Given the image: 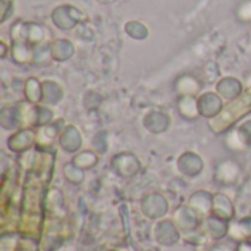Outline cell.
<instances>
[{"label": "cell", "mask_w": 251, "mask_h": 251, "mask_svg": "<svg viewBox=\"0 0 251 251\" xmlns=\"http://www.w3.org/2000/svg\"><path fill=\"white\" fill-rule=\"evenodd\" d=\"M251 110V88L240 99V100H237L235 103H232L231 106H228L226 107V112L225 113H222L219 118H218V121L221 122V124H224V126H228L229 124H232L235 119H238V118H241L244 113H247V112H250Z\"/></svg>", "instance_id": "6da1fadb"}]
</instances>
